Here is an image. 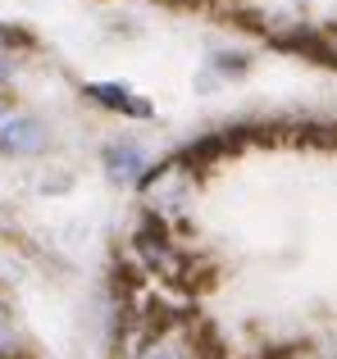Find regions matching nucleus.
Segmentation results:
<instances>
[{
    "label": "nucleus",
    "mask_w": 337,
    "mask_h": 359,
    "mask_svg": "<svg viewBox=\"0 0 337 359\" xmlns=\"http://www.w3.org/2000/svg\"><path fill=\"white\" fill-rule=\"evenodd\" d=\"M23 41H27L23 32H14V27H5V23H0V50H9V46H23Z\"/></svg>",
    "instance_id": "nucleus-6"
},
{
    "label": "nucleus",
    "mask_w": 337,
    "mask_h": 359,
    "mask_svg": "<svg viewBox=\"0 0 337 359\" xmlns=\"http://www.w3.org/2000/svg\"><path fill=\"white\" fill-rule=\"evenodd\" d=\"M105 168L114 182H142L146 168H151V155H146L137 141H119V146L105 150Z\"/></svg>",
    "instance_id": "nucleus-3"
},
{
    "label": "nucleus",
    "mask_w": 337,
    "mask_h": 359,
    "mask_svg": "<svg viewBox=\"0 0 337 359\" xmlns=\"http://www.w3.org/2000/svg\"><path fill=\"white\" fill-rule=\"evenodd\" d=\"M9 78H14V60L0 50V82H9Z\"/></svg>",
    "instance_id": "nucleus-7"
},
{
    "label": "nucleus",
    "mask_w": 337,
    "mask_h": 359,
    "mask_svg": "<svg viewBox=\"0 0 337 359\" xmlns=\"http://www.w3.org/2000/svg\"><path fill=\"white\" fill-rule=\"evenodd\" d=\"M128 359H205L201 332L183 318H160L128 341Z\"/></svg>",
    "instance_id": "nucleus-1"
},
{
    "label": "nucleus",
    "mask_w": 337,
    "mask_h": 359,
    "mask_svg": "<svg viewBox=\"0 0 337 359\" xmlns=\"http://www.w3.org/2000/svg\"><path fill=\"white\" fill-rule=\"evenodd\" d=\"M91 96H96L100 105H110V109H128V114H151V105L133 100V91H128V87H114V82H96V87H91Z\"/></svg>",
    "instance_id": "nucleus-4"
},
{
    "label": "nucleus",
    "mask_w": 337,
    "mask_h": 359,
    "mask_svg": "<svg viewBox=\"0 0 337 359\" xmlns=\"http://www.w3.org/2000/svg\"><path fill=\"white\" fill-rule=\"evenodd\" d=\"M18 351H23V337H18V323H14L9 300L0 296V359H14Z\"/></svg>",
    "instance_id": "nucleus-5"
},
{
    "label": "nucleus",
    "mask_w": 337,
    "mask_h": 359,
    "mask_svg": "<svg viewBox=\"0 0 337 359\" xmlns=\"http://www.w3.org/2000/svg\"><path fill=\"white\" fill-rule=\"evenodd\" d=\"M41 146H46L41 123H32V118L0 105V155H37Z\"/></svg>",
    "instance_id": "nucleus-2"
}]
</instances>
